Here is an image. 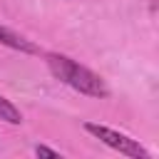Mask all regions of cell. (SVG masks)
I'll return each mask as SVG.
<instances>
[{
	"instance_id": "6da1fadb",
	"label": "cell",
	"mask_w": 159,
	"mask_h": 159,
	"mask_svg": "<svg viewBox=\"0 0 159 159\" xmlns=\"http://www.w3.org/2000/svg\"><path fill=\"white\" fill-rule=\"evenodd\" d=\"M47 67H50V72H52L60 82L70 84L72 89H77V92H82V94H87V97H99V99L109 97V87L104 84V80H102L97 72H92L89 67L75 62V60L67 57V55L50 52V55H47Z\"/></svg>"
},
{
	"instance_id": "7a4b0ae2",
	"label": "cell",
	"mask_w": 159,
	"mask_h": 159,
	"mask_svg": "<svg viewBox=\"0 0 159 159\" xmlns=\"http://www.w3.org/2000/svg\"><path fill=\"white\" fill-rule=\"evenodd\" d=\"M84 129H87L92 137H97L99 142H104L107 147H112V149H117L119 154H124V157L149 159V152H147L137 139H132V137H127V134H122V132H114V129H109V127H104V124H97V122H84Z\"/></svg>"
},
{
	"instance_id": "3957f363",
	"label": "cell",
	"mask_w": 159,
	"mask_h": 159,
	"mask_svg": "<svg viewBox=\"0 0 159 159\" xmlns=\"http://www.w3.org/2000/svg\"><path fill=\"white\" fill-rule=\"evenodd\" d=\"M0 45L17 50V52H25V55H40V47L32 40H27V37H22V35L12 32L10 27H2V25H0Z\"/></svg>"
},
{
	"instance_id": "277c9868",
	"label": "cell",
	"mask_w": 159,
	"mask_h": 159,
	"mask_svg": "<svg viewBox=\"0 0 159 159\" xmlns=\"http://www.w3.org/2000/svg\"><path fill=\"white\" fill-rule=\"evenodd\" d=\"M0 119H2V122H7V124H20V122H22L20 109H17L10 99H5L2 94H0Z\"/></svg>"
},
{
	"instance_id": "5b68a950",
	"label": "cell",
	"mask_w": 159,
	"mask_h": 159,
	"mask_svg": "<svg viewBox=\"0 0 159 159\" xmlns=\"http://www.w3.org/2000/svg\"><path fill=\"white\" fill-rule=\"evenodd\" d=\"M35 154L37 157H50V159H55V157H60L55 149H50V147H35Z\"/></svg>"
}]
</instances>
